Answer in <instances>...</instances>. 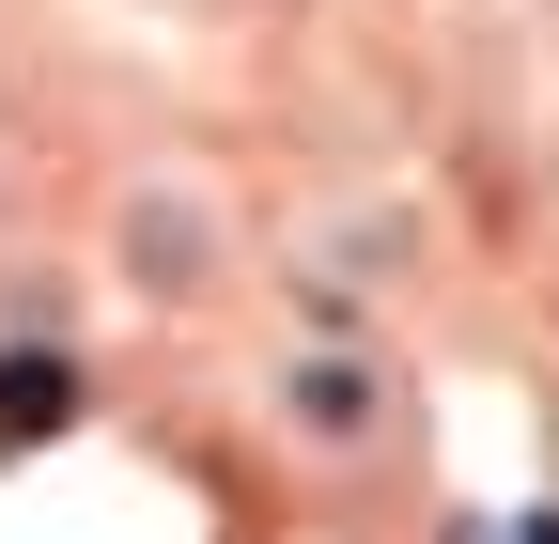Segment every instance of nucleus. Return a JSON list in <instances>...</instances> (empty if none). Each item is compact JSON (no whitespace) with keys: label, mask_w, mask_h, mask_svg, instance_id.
<instances>
[{"label":"nucleus","mask_w":559,"mask_h":544,"mask_svg":"<svg viewBox=\"0 0 559 544\" xmlns=\"http://www.w3.org/2000/svg\"><path fill=\"white\" fill-rule=\"evenodd\" d=\"M62 421H79V374H62V358H0V451H32V436H62Z\"/></svg>","instance_id":"f257e3e1"},{"label":"nucleus","mask_w":559,"mask_h":544,"mask_svg":"<svg viewBox=\"0 0 559 544\" xmlns=\"http://www.w3.org/2000/svg\"><path fill=\"white\" fill-rule=\"evenodd\" d=\"M513 544H559V513H544V529H513Z\"/></svg>","instance_id":"f03ea898"}]
</instances>
